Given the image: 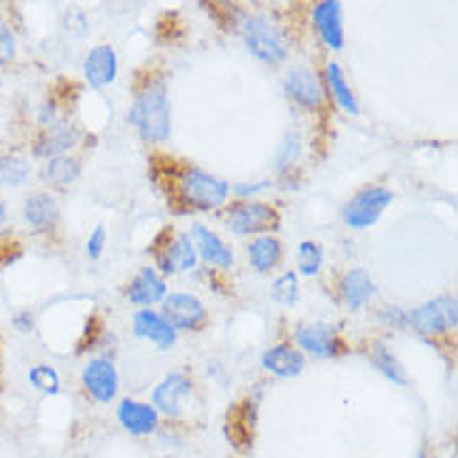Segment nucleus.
I'll return each mask as SVG.
<instances>
[{
	"label": "nucleus",
	"mask_w": 458,
	"mask_h": 458,
	"mask_svg": "<svg viewBox=\"0 0 458 458\" xmlns=\"http://www.w3.org/2000/svg\"><path fill=\"white\" fill-rule=\"evenodd\" d=\"M128 123L150 143H163L171 136V100L163 83L143 88L128 111Z\"/></svg>",
	"instance_id": "nucleus-1"
},
{
	"label": "nucleus",
	"mask_w": 458,
	"mask_h": 458,
	"mask_svg": "<svg viewBox=\"0 0 458 458\" xmlns=\"http://www.w3.org/2000/svg\"><path fill=\"white\" fill-rule=\"evenodd\" d=\"M178 188H181L183 200H186L188 206H193L196 211H216V208H221L228 200V193H231V186L225 183L224 178L206 174L200 168L183 171Z\"/></svg>",
	"instance_id": "nucleus-2"
},
{
	"label": "nucleus",
	"mask_w": 458,
	"mask_h": 458,
	"mask_svg": "<svg viewBox=\"0 0 458 458\" xmlns=\"http://www.w3.org/2000/svg\"><path fill=\"white\" fill-rule=\"evenodd\" d=\"M243 40L246 48L250 50V55H256L263 63H281L288 55L285 40L281 36V30L263 15H250L243 21Z\"/></svg>",
	"instance_id": "nucleus-3"
},
{
	"label": "nucleus",
	"mask_w": 458,
	"mask_h": 458,
	"mask_svg": "<svg viewBox=\"0 0 458 458\" xmlns=\"http://www.w3.org/2000/svg\"><path fill=\"white\" fill-rule=\"evenodd\" d=\"M391 200H394V193H391L388 188H363V191H359V193L344 206V221H346L348 228H353V231L371 228V225L381 218V213L391 206Z\"/></svg>",
	"instance_id": "nucleus-4"
},
{
	"label": "nucleus",
	"mask_w": 458,
	"mask_h": 458,
	"mask_svg": "<svg viewBox=\"0 0 458 458\" xmlns=\"http://www.w3.org/2000/svg\"><path fill=\"white\" fill-rule=\"evenodd\" d=\"M409 323L423 335H441L446 331H454L458 323L456 298H436L423 303L421 309L409 313Z\"/></svg>",
	"instance_id": "nucleus-5"
},
{
	"label": "nucleus",
	"mask_w": 458,
	"mask_h": 458,
	"mask_svg": "<svg viewBox=\"0 0 458 458\" xmlns=\"http://www.w3.org/2000/svg\"><path fill=\"white\" fill-rule=\"evenodd\" d=\"M228 225L238 235H259L276 231L281 225V216L266 203H241L228 213Z\"/></svg>",
	"instance_id": "nucleus-6"
},
{
	"label": "nucleus",
	"mask_w": 458,
	"mask_h": 458,
	"mask_svg": "<svg viewBox=\"0 0 458 458\" xmlns=\"http://www.w3.org/2000/svg\"><path fill=\"white\" fill-rule=\"evenodd\" d=\"M163 318L168 321V326L178 331H191L199 328L200 323L206 321V306L200 303L196 296L188 293H171L163 298Z\"/></svg>",
	"instance_id": "nucleus-7"
},
{
	"label": "nucleus",
	"mask_w": 458,
	"mask_h": 458,
	"mask_svg": "<svg viewBox=\"0 0 458 458\" xmlns=\"http://www.w3.org/2000/svg\"><path fill=\"white\" fill-rule=\"evenodd\" d=\"M83 386L90 396L100 401V403H111L115 394H118V386H121V378H118V371L113 366V360L108 359H93L83 369Z\"/></svg>",
	"instance_id": "nucleus-8"
},
{
	"label": "nucleus",
	"mask_w": 458,
	"mask_h": 458,
	"mask_svg": "<svg viewBox=\"0 0 458 458\" xmlns=\"http://www.w3.org/2000/svg\"><path fill=\"white\" fill-rule=\"evenodd\" d=\"M285 93L288 98L296 100L303 108H321L323 106V86L321 78L313 73L310 68H291L285 75Z\"/></svg>",
	"instance_id": "nucleus-9"
},
{
	"label": "nucleus",
	"mask_w": 458,
	"mask_h": 458,
	"mask_svg": "<svg viewBox=\"0 0 458 458\" xmlns=\"http://www.w3.org/2000/svg\"><path fill=\"white\" fill-rule=\"evenodd\" d=\"M296 344L310 356H321V359H331L344 351V341L338 338L334 326H323V323H313V326H301L296 331Z\"/></svg>",
	"instance_id": "nucleus-10"
},
{
	"label": "nucleus",
	"mask_w": 458,
	"mask_h": 458,
	"mask_svg": "<svg viewBox=\"0 0 458 458\" xmlns=\"http://www.w3.org/2000/svg\"><path fill=\"white\" fill-rule=\"evenodd\" d=\"M191 378L186 373H171L153 391V409L165 416H178L183 409V401L191 396Z\"/></svg>",
	"instance_id": "nucleus-11"
},
{
	"label": "nucleus",
	"mask_w": 458,
	"mask_h": 458,
	"mask_svg": "<svg viewBox=\"0 0 458 458\" xmlns=\"http://www.w3.org/2000/svg\"><path fill=\"white\" fill-rule=\"evenodd\" d=\"M191 241L196 246V253L206 263H211L216 268H231L233 266V250L228 248L221 235L213 233L211 228L196 224L191 228Z\"/></svg>",
	"instance_id": "nucleus-12"
},
{
	"label": "nucleus",
	"mask_w": 458,
	"mask_h": 458,
	"mask_svg": "<svg viewBox=\"0 0 458 458\" xmlns=\"http://www.w3.org/2000/svg\"><path fill=\"white\" fill-rule=\"evenodd\" d=\"M118 423L131 436H150L158 428V411L150 403H140L133 398H125L118 406Z\"/></svg>",
	"instance_id": "nucleus-13"
},
{
	"label": "nucleus",
	"mask_w": 458,
	"mask_h": 458,
	"mask_svg": "<svg viewBox=\"0 0 458 458\" xmlns=\"http://www.w3.org/2000/svg\"><path fill=\"white\" fill-rule=\"evenodd\" d=\"M313 23H316V30L328 48H344V18H341V3L338 0L318 3L313 8Z\"/></svg>",
	"instance_id": "nucleus-14"
},
{
	"label": "nucleus",
	"mask_w": 458,
	"mask_h": 458,
	"mask_svg": "<svg viewBox=\"0 0 458 458\" xmlns=\"http://www.w3.org/2000/svg\"><path fill=\"white\" fill-rule=\"evenodd\" d=\"M83 71H86V81L93 88H106L111 86L118 75V55L113 46H96L86 55V63H83Z\"/></svg>",
	"instance_id": "nucleus-15"
},
{
	"label": "nucleus",
	"mask_w": 458,
	"mask_h": 458,
	"mask_svg": "<svg viewBox=\"0 0 458 458\" xmlns=\"http://www.w3.org/2000/svg\"><path fill=\"white\" fill-rule=\"evenodd\" d=\"M196 260H199V253H196V246L191 241V235L178 233L158 253V266H161L163 273H181V271H193L196 268Z\"/></svg>",
	"instance_id": "nucleus-16"
},
{
	"label": "nucleus",
	"mask_w": 458,
	"mask_h": 458,
	"mask_svg": "<svg viewBox=\"0 0 458 458\" xmlns=\"http://www.w3.org/2000/svg\"><path fill=\"white\" fill-rule=\"evenodd\" d=\"M133 331H136L138 338H146L150 344H156L158 348H171L175 344V331L168 326V321L163 318L161 313L156 310L143 309L138 310L133 316Z\"/></svg>",
	"instance_id": "nucleus-17"
},
{
	"label": "nucleus",
	"mask_w": 458,
	"mask_h": 458,
	"mask_svg": "<svg viewBox=\"0 0 458 458\" xmlns=\"http://www.w3.org/2000/svg\"><path fill=\"white\" fill-rule=\"evenodd\" d=\"M263 369L273 376H278V378H293L298 373L306 369V359H303V353L298 351V348H291L288 344H281V346H273L268 348L266 353H263Z\"/></svg>",
	"instance_id": "nucleus-18"
},
{
	"label": "nucleus",
	"mask_w": 458,
	"mask_h": 458,
	"mask_svg": "<svg viewBox=\"0 0 458 458\" xmlns=\"http://www.w3.org/2000/svg\"><path fill=\"white\" fill-rule=\"evenodd\" d=\"M165 296H168L165 281L150 266L148 268H140V273L133 278V284L128 288V301L136 303V306H153V303H158Z\"/></svg>",
	"instance_id": "nucleus-19"
},
{
	"label": "nucleus",
	"mask_w": 458,
	"mask_h": 458,
	"mask_svg": "<svg viewBox=\"0 0 458 458\" xmlns=\"http://www.w3.org/2000/svg\"><path fill=\"white\" fill-rule=\"evenodd\" d=\"M373 291L376 288H373L371 276L363 271V268H351L341 278V298H344V303L351 310L363 309L371 301Z\"/></svg>",
	"instance_id": "nucleus-20"
},
{
	"label": "nucleus",
	"mask_w": 458,
	"mask_h": 458,
	"mask_svg": "<svg viewBox=\"0 0 458 458\" xmlns=\"http://www.w3.org/2000/svg\"><path fill=\"white\" fill-rule=\"evenodd\" d=\"M78 140H81L78 128H73V125H53L48 133L36 143V156L38 158H58L63 153L75 148Z\"/></svg>",
	"instance_id": "nucleus-21"
},
{
	"label": "nucleus",
	"mask_w": 458,
	"mask_h": 458,
	"mask_svg": "<svg viewBox=\"0 0 458 458\" xmlns=\"http://www.w3.org/2000/svg\"><path fill=\"white\" fill-rule=\"evenodd\" d=\"M25 221L36 231H48L50 225L58 221V203L50 199L48 193H36L25 200Z\"/></svg>",
	"instance_id": "nucleus-22"
},
{
	"label": "nucleus",
	"mask_w": 458,
	"mask_h": 458,
	"mask_svg": "<svg viewBox=\"0 0 458 458\" xmlns=\"http://www.w3.org/2000/svg\"><path fill=\"white\" fill-rule=\"evenodd\" d=\"M248 260L259 273H268L281 260V241L273 235H259L248 243Z\"/></svg>",
	"instance_id": "nucleus-23"
},
{
	"label": "nucleus",
	"mask_w": 458,
	"mask_h": 458,
	"mask_svg": "<svg viewBox=\"0 0 458 458\" xmlns=\"http://www.w3.org/2000/svg\"><path fill=\"white\" fill-rule=\"evenodd\" d=\"M253 426H256V406L246 403L241 413H235L233 419L225 426L228 441L233 444L238 451H248L253 446Z\"/></svg>",
	"instance_id": "nucleus-24"
},
{
	"label": "nucleus",
	"mask_w": 458,
	"mask_h": 458,
	"mask_svg": "<svg viewBox=\"0 0 458 458\" xmlns=\"http://www.w3.org/2000/svg\"><path fill=\"white\" fill-rule=\"evenodd\" d=\"M326 83H328V90H331V96L335 98V103L344 108L351 115H356L359 113V103H356V96H353V90L348 86L346 75L341 71V65L335 61H331L326 65Z\"/></svg>",
	"instance_id": "nucleus-25"
},
{
	"label": "nucleus",
	"mask_w": 458,
	"mask_h": 458,
	"mask_svg": "<svg viewBox=\"0 0 458 458\" xmlns=\"http://www.w3.org/2000/svg\"><path fill=\"white\" fill-rule=\"evenodd\" d=\"M371 363L378 369V371L384 373L388 381H394V384H406V371H403V366L398 363V359L384 346V344H376L371 351Z\"/></svg>",
	"instance_id": "nucleus-26"
},
{
	"label": "nucleus",
	"mask_w": 458,
	"mask_h": 458,
	"mask_svg": "<svg viewBox=\"0 0 458 458\" xmlns=\"http://www.w3.org/2000/svg\"><path fill=\"white\" fill-rule=\"evenodd\" d=\"M78 175H81V163L75 158H68V156L50 158L48 168H46V178L53 186H68V183H73Z\"/></svg>",
	"instance_id": "nucleus-27"
},
{
	"label": "nucleus",
	"mask_w": 458,
	"mask_h": 458,
	"mask_svg": "<svg viewBox=\"0 0 458 458\" xmlns=\"http://www.w3.org/2000/svg\"><path fill=\"white\" fill-rule=\"evenodd\" d=\"M28 178V163L18 156L0 158V186H21Z\"/></svg>",
	"instance_id": "nucleus-28"
},
{
	"label": "nucleus",
	"mask_w": 458,
	"mask_h": 458,
	"mask_svg": "<svg viewBox=\"0 0 458 458\" xmlns=\"http://www.w3.org/2000/svg\"><path fill=\"white\" fill-rule=\"evenodd\" d=\"M323 266V248L313 241H303L298 246V268L303 276H316Z\"/></svg>",
	"instance_id": "nucleus-29"
},
{
	"label": "nucleus",
	"mask_w": 458,
	"mask_h": 458,
	"mask_svg": "<svg viewBox=\"0 0 458 458\" xmlns=\"http://www.w3.org/2000/svg\"><path fill=\"white\" fill-rule=\"evenodd\" d=\"M28 381H30L33 388H38L40 394H48V396H55V394L61 391V378H58L55 369H50V366H36V369H30Z\"/></svg>",
	"instance_id": "nucleus-30"
},
{
	"label": "nucleus",
	"mask_w": 458,
	"mask_h": 458,
	"mask_svg": "<svg viewBox=\"0 0 458 458\" xmlns=\"http://www.w3.org/2000/svg\"><path fill=\"white\" fill-rule=\"evenodd\" d=\"M273 298L278 301V303H284V306H293L298 301V276L296 273H284V276H278L276 281H273L271 288Z\"/></svg>",
	"instance_id": "nucleus-31"
},
{
	"label": "nucleus",
	"mask_w": 458,
	"mask_h": 458,
	"mask_svg": "<svg viewBox=\"0 0 458 458\" xmlns=\"http://www.w3.org/2000/svg\"><path fill=\"white\" fill-rule=\"evenodd\" d=\"M296 158H298V138L285 136L284 146H281L278 153H276V165H278V171H288Z\"/></svg>",
	"instance_id": "nucleus-32"
},
{
	"label": "nucleus",
	"mask_w": 458,
	"mask_h": 458,
	"mask_svg": "<svg viewBox=\"0 0 458 458\" xmlns=\"http://www.w3.org/2000/svg\"><path fill=\"white\" fill-rule=\"evenodd\" d=\"M15 58V36L5 23H0V65H8Z\"/></svg>",
	"instance_id": "nucleus-33"
},
{
	"label": "nucleus",
	"mask_w": 458,
	"mask_h": 458,
	"mask_svg": "<svg viewBox=\"0 0 458 458\" xmlns=\"http://www.w3.org/2000/svg\"><path fill=\"white\" fill-rule=\"evenodd\" d=\"M378 318H381L386 326H391V328H403V326L409 323V313L403 309H398V306H386V309L378 313Z\"/></svg>",
	"instance_id": "nucleus-34"
},
{
	"label": "nucleus",
	"mask_w": 458,
	"mask_h": 458,
	"mask_svg": "<svg viewBox=\"0 0 458 458\" xmlns=\"http://www.w3.org/2000/svg\"><path fill=\"white\" fill-rule=\"evenodd\" d=\"M103 248H106V228H103V225H96V228H93V233H90V238H88L86 253L90 256V259L96 260L100 259Z\"/></svg>",
	"instance_id": "nucleus-35"
},
{
	"label": "nucleus",
	"mask_w": 458,
	"mask_h": 458,
	"mask_svg": "<svg viewBox=\"0 0 458 458\" xmlns=\"http://www.w3.org/2000/svg\"><path fill=\"white\" fill-rule=\"evenodd\" d=\"M13 326H15L21 334H30V331H33V316H30V313H15V316H13Z\"/></svg>",
	"instance_id": "nucleus-36"
},
{
	"label": "nucleus",
	"mask_w": 458,
	"mask_h": 458,
	"mask_svg": "<svg viewBox=\"0 0 458 458\" xmlns=\"http://www.w3.org/2000/svg\"><path fill=\"white\" fill-rule=\"evenodd\" d=\"M268 186V183H256V186H235V193L238 196H250V193H259L263 188Z\"/></svg>",
	"instance_id": "nucleus-37"
},
{
	"label": "nucleus",
	"mask_w": 458,
	"mask_h": 458,
	"mask_svg": "<svg viewBox=\"0 0 458 458\" xmlns=\"http://www.w3.org/2000/svg\"><path fill=\"white\" fill-rule=\"evenodd\" d=\"M5 224V206H3V203H0V225Z\"/></svg>",
	"instance_id": "nucleus-38"
},
{
	"label": "nucleus",
	"mask_w": 458,
	"mask_h": 458,
	"mask_svg": "<svg viewBox=\"0 0 458 458\" xmlns=\"http://www.w3.org/2000/svg\"><path fill=\"white\" fill-rule=\"evenodd\" d=\"M416 458H426V454H423V451H419V456Z\"/></svg>",
	"instance_id": "nucleus-39"
}]
</instances>
